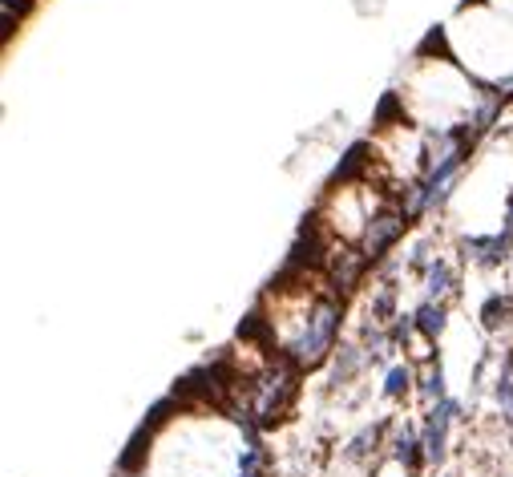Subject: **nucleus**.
I'll use <instances>...</instances> for the list:
<instances>
[{"instance_id": "nucleus-1", "label": "nucleus", "mask_w": 513, "mask_h": 477, "mask_svg": "<svg viewBox=\"0 0 513 477\" xmlns=\"http://www.w3.org/2000/svg\"><path fill=\"white\" fill-rule=\"evenodd\" d=\"M461 401L457 397H445L437 405L425 409V425H421V441H425V465H445L449 457V433L453 425L461 421Z\"/></svg>"}, {"instance_id": "nucleus-2", "label": "nucleus", "mask_w": 513, "mask_h": 477, "mask_svg": "<svg viewBox=\"0 0 513 477\" xmlns=\"http://www.w3.org/2000/svg\"><path fill=\"white\" fill-rule=\"evenodd\" d=\"M413 223L404 215V203H384L376 215H372V223H368V231H364V239H360V251H364V259L372 263V259H380V255H388V247L404 235V227Z\"/></svg>"}, {"instance_id": "nucleus-3", "label": "nucleus", "mask_w": 513, "mask_h": 477, "mask_svg": "<svg viewBox=\"0 0 513 477\" xmlns=\"http://www.w3.org/2000/svg\"><path fill=\"white\" fill-rule=\"evenodd\" d=\"M388 457H392L396 465H404L408 473L421 469V461H425V441H421V429H413V425H392V437H388Z\"/></svg>"}, {"instance_id": "nucleus-4", "label": "nucleus", "mask_w": 513, "mask_h": 477, "mask_svg": "<svg viewBox=\"0 0 513 477\" xmlns=\"http://www.w3.org/2000/svg\"><path fill=\"white\" fill-rule=\"evenodd\" d=\"M421 271H425V300H437V304H445V300L457 292V275H453L449 259L433 255V259H429Z\"/></svg>"}, {"instance_id": "nucleus-5", "label": "nucleus", "mask_w": 513, "mask_h": 477, "mask_svg": "<svg viewBox=\"0 0 513 477\" xmlns=\"http://www.w3.org/2000/svg\"><path fill=\"white\" fill-rule=\"evenodd\" d=\"M417 389V368L408 364V360H396V364H388V372H384V385H380V397L384 401H404L408 393Z\"/></svg>"}, {"instance_id": "nucleus-6", "label": "nucleus", "mask_w": 513, "mask_h": 477, "mask_svg": "<svg viewBox=\"0 0 513 477\" xmlns=\"http://www.w3.org/2000/svg\"><path fill=\"white\" fill-rule=\"evenodd\" d=\"M413 328H417L421 340H437V336H445V328H449V308L437 304V300H425V304L413 312Z\"/></svg>"}, {"instance_id": "nucleus-7", "label": "nucleus", "mask_w": 513, "mask_h": 477, "mask_svg": "<svg viewBox=\"0 0 513 477\" xmlns=\"http://www.w3.org/2000/svg\"><path fill=\"white\" fill-rule=\"evenodd\" d=\"M417 397L425 401V409L449 397V385H445V368H441V364H433V360H429V364L417 372Z\"/></svg>"}, {"instance_id": "nucleus-8", "label": "nucleus", "mask_w": 513, "mask_h": 477, "mask_svg": "<svg viewBox=\"0 0 513 477\" xmlns=\"http://www.w3.org/2000/svg\"><path fill=\"white\" fill-rule=\"evenodd\" d=\"M380 441H384V429H364V433L348 445V457H352V461H364L368 453H376V449H380Z\"/></svg>"}, {"instance_id": "nucleus-9", "label": "nucleus", "mask_w": 513, "mask_h": 477, "mask_svg": "<svg viewBox=\"0 0 513 477\" xmlns=\"http://www.w3.org/2000/svg\"><path fill=\"white\" fill-rule=\"evenodd\" d=\"M33 5H37V0H0V13H5L9 25H21L33 13Z\"/></svg>"}]
</instances>
